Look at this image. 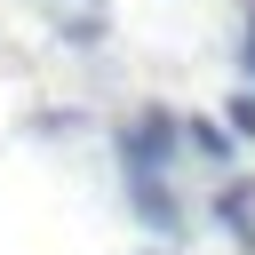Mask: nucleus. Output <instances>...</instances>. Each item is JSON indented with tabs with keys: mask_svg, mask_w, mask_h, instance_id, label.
Returning <instances> with one entry per match:
<instances>
[{
	"mask_svg": "<svg viewBox=\"0 0 255 255\" xmlns=\"http://www.w3.org/2000/svg\"><path fill=\"white\" fill-rule=\"evenodd\" d=\"M128 207H135L151 231H175V223H183V207L167 199V175H159V167H128Z\"/></svg>",
	"mask_w": 255,
	"mask_h": 255,
	"instance_id": "nucleus-2",
	"label": "nucleus"
},
{
	"mask_svg": "<svg viewBox=\"0 0 255 255\" xmlns=\"http://www.w3.org/2000/svg\"><path fill=\"white\" fill-rule=\"evenodd\" d=\"M223 128H231V135H255V96H231V112H223Z\"/></svg>",
	"mask_w": 255,
	"mask_h": 255,
	"instance_id": "nucleus-5",
	"label": "nucleus"
},
{
	"mask_svg": "<svg viewBox=\"0 0 255 255\" xmlns=\"http://www.w3.org/2000/svg\"><path fill=\"white\" fill-rule=\"evenodd\" d=\"M215 207H223V223H231L239 239H255V215H247V183H223V199H215Z\"/></svg>",
	"mask_w": 255,
	"mask_h": 255,
	"instance_id": "nucleus-4",
	"label": "nucleus"
},
{
	"mask_svg": "<svg viewBox=\"0 0 255 255\" xmlns=\"http://www.w3.org/2000/svg\"><path fill=\"white\" fill-rule=\"evenodd\" d=\"M247 72H255V0H247Z\"/></svg>",
	"mask_w": 255,
	"mask_h": 255,
	"instance_id": "nucleus-6",
	"label": "nucleus"
},
{
	"mask_svg": "<svg viewBox=\"0 0 255 255\" xmlns=\"http://www.w3.org/2000/svg\"><path fill=\"white\" fill-rule=\"evenodd\" d=\"M183 143H191V151H207V159H223V151H231V135H223L215 120H183Z\"/></svg>",
	"mask_w": 255,
	"mask_h": 255,
	"instance_id": "nucleus-3",
	"label": "nucleus"
},
{
	"mask_svg": "<svg viewBox=\"0 0 255 255\" xmlns=\"http://www.w3.org/2000/svg\"><path fill=\"white\" fill-rule=\"evenodd\" d=\"M175 143H183V120H167V112H135V120L120 128V167H167Z\"/></svg>",
	"mask_w": 255,
	"mask_h": 255,
	"instance_id": "nucleus-1",
	"label": "nucleus"
}]
</instances>
